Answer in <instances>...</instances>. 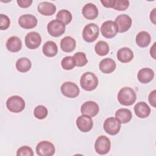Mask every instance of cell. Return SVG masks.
I'll list each match as a JSON object with an SVG mask.
<instances>
[{
    "instance_id": "cell-40",
    "label": "cell",
    "mask_w": 156,
    "mask_h": 156,
    "mask_svg": "<svg viewBox=\"0 0 156 156\" xmlns=\"http://www.w3.org/2000/svg\"><path fill=\"white\" fill-rule=\"evenodd\" d=\"M150 54L154 59H155V43H154L153 46L150 49Z\"/></svg>"
},
{
    "instance_id": "cell-39",
    "label": "cell",
    "mask_w": 156,
    "mask_h": 156,
    "mask_svg": "<svg viewBox=\"0 0 156 156\" xmlns=\"http://www.w3.org/2000/svg\"><path fill=\"white\" fill-rule=\"evenodd\" d=\"M155 10L156 9H154L152 10V11L151 12V14H150V19H151V21L155 24Z\"/></svg>"
},
{
    "instance_id": "cell-29",
    "label": "cell",
    "mask_w": 156,
    "mask_h": 156,
    "mask_svg": "<svg viewBox=\"0 0 156 156\" xmlns=\"http://www.w3.org/2000/svg\"><path fill=\"white\" fill-rule=\"evenodd\" d=\"M96 53L99 56H104L109 52V46L106 41H99L94 46Z\"/></svg>"
},
{
    "instance_id": "cell-16",
    "label": "cell",
    "mask_w": 156,
    "mask_h": 156,
    "mask_svg": "<svg viewBox=\"0 0 156 156\" xmlns=\"http://www.w3.org/2000/svg\"><path fill=\"white\" fill-rule=\"evenodd\" d=\"M82 13L86 19L92 20L97 18L99 14V11L96 5L92 3H88L83 6Z\"/></svg>"
},
{
    "instance_id": "cell-25",
    "label": "cell",
    "mask_w": 156,
    "mask_h": 156,
    "mask_svg": "<svg viewBox=\"0 0 156 156\" xmlns=\"http://www.w3.org/2000/svg\"><path fill=\"white\" fill-rule=\"evenodd\" d=\"M43 53L48 57H52L57 55L58 52V48L55 42L53 41H48L44 43L43 48Z\"/></svg>"
},
{
    "instance_id": "cell-15",
    "label": "cell",
    "mask_w": 156,
    "mask_h": 156,
    "mask_svg": "<svg viewBox=\"0 0 156 156\" xmlns=\"http://www.w3.org/2000/svg\"><path fill=\"white\" fill-rule=\"evenodd\" d=\"M37 18L30 14L23 15L20 16L18 19L19 25L24 29H30L34 28L37 24Z\"/></svg>"
},
{
    "instance_id": "cell-8",
    "label": "cell",
    "mask_w": 156,
    "mask_h": 156,
    "mask_svg": "<svg viewBox=\"0 0 156 156\" xmlns=\"http://www.w3.org/2000/svg\"><path fill=\"white\" fill-rule=\"evenodd\" d=\"M102 35L106 38H112L116 36L118 32V27L113 21H106L104 22L101 27Z\"/></svg>"
},
{
    "instance_id": "cell-22",
    "label": "cell",
    "mask_w": 156,
    "mask_h": 156,
    "mask_svg": "<svg viewBox=\"0 0 156 156\" xmlns=\"http://www.w3.org/2000/svg\"><path fill=\"white\" fill-rule=\"evenodd\" d=\"M116 55L118 60L124 63L130 62L133 58V51L127 47L119 49L117 52Z\"/></svg>"
},
{
    "instance_id": "cell-37",
    "label": "cell",
    "mask_w": 156,
    "mask_h": 156,
    "mask_svg": "<svg viewBox=\"0 0 156 156\" xmlns=\"http://www.w3.org/2000/svg\"><path fill=\"white\" fill-rule=\"evenodd\" d=\"M18 5L21 8L29 7L32 3V0H17Z\"/></svg>"
},
{
    "instance_id": "cell-36",
    "label": "cell",
    "mask_w": 156,
    "mask_h": 156,
    "mask_svg": "<svg viewBox=\"0 0 156 156\" xmlns=\"http://www.w3.org/2000/svg\"><path fill=\"white\" fill-rule=\"evenodd\" d=\"M155 97H156V90H154L153 91H152L149 93V98H148V100H149V102L150 104L154 107H156V105H155V103H156Z\"/></svg>"
},
{
    "instance_id": "cell-28",
    "label": "cell",
    "mask_w": 156,
    "mask_h": 156,
    "mask_svg": "<svg viewBox=\"0 0 156 156\" xmlns=\"http://www.w3.org/2000/svg\"><path fill=\"white\" fill-rule=\"evenodd\" d=\"M56 18L57 20L62 22L65 25H66L71 21L73 16L69 11L66 9H63L57 13Z\"/></svg>"
},
{
    "instance_id": "cell-30",
    "label": "cell",
    "mask_w": 156,
    "mask_h": 156,
    "mask_svg": "<svg viewBox=\"0 0 156 156\" xmlns=\"http://www.w3.org/2000/svg\"><path fill=\"white\" fill-rule=\"evenodd\" d=\"M73 58L76 62V66L78 67L84 66L88 63V60L85 53L82 52H77L74 54Z\"/></svg>"
},
{
    "instance_id": "cell-26",
    "label": "cell",
    "mask_w": 156,
    "mask_h": 156,
    "mask_svg": "<svg viewBox=\"0 0 156 156\" xmlns=\"http://www.w3.org/2000/svg\"><path fill=\"white\" fill-rule=\"evenodd\" d=\"M151 37L146 31H141L136 36L135 41L136 44L141 48L147 47L151 43Z\"/></svg>"
},
{
    "instance_id": "cell-34",
    "label": "cell",
    "mask_w": 156,
    "mask_h": 156,
    "mask_svg": "<svg viewBox=\"0 0 156 156\" xmlns=\"http://www.w3.org/2000/svg\"><path fill=\"white\" fill-rule=\"evenodd\" d=\"M16 155L18 156H33L34 152L31 147L27 146H23L20 147L16 152Z\"/></svg>"
},
{
    "instance_id": "cell-13",
    "label": "cell",
    "mask_w": 156,
    "mask_h": 156,
    "mask_svg": "<svg viewBox=\"0 0 156 156\" xmlns=\"http://www.w3.org/2000/svg\"><path fill=\"white\" fill-rule=\"evenodd\" d=\"M41 43V37L37 32H30L25 37V44L30 49H35L38 48Z\"/></svg>"
},
{
    "instance_id": "cell-23",
    "label": "cell",
    "mask_w": 156,
    "mask_h": 156,
    "mask_svg": "<svg viewBox=\"0 0 156 156\" xmlns=\"http://www.w3.org/2000/svg\"><path fill=\"white\" fill-rule=\"evenodd\" d=\"M76 46V40L70 36H66L60 41V48L63 52H71L75 49Z\"/></svg>"
},
{
    "instance_id": "cell-11",
    "label": "cell",
    "mask_w": 156,
    "mask_h": 156,
    "mask_svg": "<svg viewBox=\"0 0 156 156\" xmlns=\"http://www.w3.org/2000/svg\"><path fill=\"white\" fill-rule=\"evenodd\" d=\"M115 23L118 27V32L122 33L127 31L130 28L132 21L129 15L121 14L115 18Z\"/></svg>"
},
{
    "instance_id": "cell-17",
    "label": "cell",
    "mask_w": 156,
    "mask_h": 156,
    "mask_svg": "<svg viewBox=\"0 0 156 156\" xmlns=\"http://www.w3.org/2000/svg\"><path fill=\"white\" fill-rule=\"evenodd\" d=\"M115 62L110 58H105L102 59L99 64L100 71L104 74H110L116 69Z\"/></svg>"
},
{
    "instance_id": "cell-6",
    "label": "cell",
    "mask_w": 156,
    "mask_h": 156,
    "mask_svg": "<svg viewBox=\"0 0 156 156\" xmlns=\"http://www.w3.org/2000/svg\"><path fill=\"white\" fill-rule=\"evenodd\" d=\"M47 30L50 35L58 37L65 33V25L57 20H54L48 24Z\"/></svg>"
},
{
    "instance_id": "cell-19",
    "label": "cell",
    "mask_w": 156,
    "mask_h": 156,
    "mask_svg": "<svg viewBox=\"0 0 156 156\" xmlns=\"http://www.w3.org/2000/svg\"><path fill=\"white\" fill-rule=\"evenodd\" d=\"M37 10L40 13L45 16H51L55 13L56 11L55 5L49 2H41L37 6Z\"/></svg>"
},
{
    "instance_id": "cell-9",
    "label": "cell",
    "mask_w": 156,
    "mask_h": 156,
    "mask_svg": "<svg viewBox=\"0 0 156 156\" xmlns=\"http://www.w3.org/2000/svg\"><path fill=\"white\" fill-rule=\"evenodd\" d=\"M36 152L40 156H52L55 153V146L50 141H42L37 144Z\"/></svg>"
},
{
    "instance_id": "cell-24",
    "label": "cell",
    "mask_w": 156,
    "mask_h": 156,
    "mask_svg": "<svg viewBox=\"0 0 156 156\" xmlns=\"http://www.w3.org/2000/svg\"><path fill=\"white\" fill-rule=\"evenodd\" d=\"M132 118V114L130 110L127 108L118 109L115 113V118L117 119L121 123H128Z\"/></svg>"
},
{
    "instance_id": "cell-1",
    "label": "cell",
    "mask_w": 156,
    "mask_h": 156,
    "mask_svg": "<svg viewBox=\"0 0 156 156\" xmlns=\"http://www.w3.org/2000/svg\"><path fill=\"white\" fill-rule=\"evenodd\" d=\"M136 99V93L130 87L122 88L118 94V102L122 105H131L135 103Z\"/></svg>"
},
{
    "instance_id": "cell-18",
    "label": "cell",
    "mask_w": 156,
    "mask_h": 156,
    "mask_svg": "<svg viewBox=\"0 0 156 156\" xmlns=\"http://www.w3.org/2000/svg\"><path fill=\"white\" fill-rule=\"evenodd\" d=\"M154 77V71L149 68H143L139 70L137 74V78L139 82L142 83L150 82Z\"/></svg>"
},
{
    "instance_id": "cell-10",
    "label": "cell",
    "mask_w": 156,
    "mask_h": 156,
    "mask_svg": "<svg viewBox=\"0 0 156 156\" xmlns=\"http://www.w3.org/2000/svg\"><path fill=\"white\" fill-rule=\"evenodd\" d=\"M60 90L62 93L66 97L69 98H74L79 94V88L74 82H65L61 87Z\"/></svg>"
},
{
    "instance_id": "cell-5",
    "label": "cell",
    "mask_w": 156,
    "mask_h": 156,
    "mask_svg": "<svg viewBox=\"0 0 156 156\" xmlns=\"http://www.w3.org/2000/svg\"><path fill=\"white\" fill-rule=\"evenodd\" d=\"M111 147V142L110 139L104 135L99 136L94 143V149L96 152L100 155L107 154Z\"/></svg>"
},
{
    "instance_id": "cell-20",
    "label": "cell",
    "mask_w": 156,
    "mask_h": 156,
    "mask_svg": "<svg viewBox=\"0 0 156 156\" xmlns=\"http://www.w3.org/2000/svg\"><path fill=\"white\" fill-rule=\"evenodd\" d=\"M22 41L16 36H12L8 38L6 42V48L12 52H17L21 49Z\"/></svg>"
},
{
    "instance_id": "cell-12",
    "label": "cell",
    "mask_w": 156,
    "mask_h": 156,
    "mask_svg": "<svg viewBox=\"0 0 156 156\" xmlns=\"http://www.w3.org/2000/svg\"><path fill=\"white\" fill-rule=\"evenodd\" d=\"M76 125L77 128L81 132H88L91 130L93 126V122L91 117L86 115H82L77 118Z\"/></svg>"
},
{
    "instance_id": "cell-31",
    "label": "cell",
    "mask_w": 156,
    "mask_h": 156,
    "mask_svg": "<svg viewBox=\"0 0 156 156\" xmlns=\"http://www.w3.org/2000/svg\"><path fill=\"white\" fill-rule=\"evenodd\" d=\"M61 66L65 70H71L76 66L75 60L72 56H66L61 61Z\"/></svg>"
},
{
    "instance_id": "cell-35",
    "label": "cell",
    "mask_w": 156,
    "mask_h": 156,
    "mask_svg": "<svg viewBox=\"0 0 156 156\" xmlns=\"http://www.w3.org/2000/svg\"><path fill=\"white\" fill-rule=\"evenodd\" d=\"M0 28L1 30H6L9 28L10 24L9 18L4 14L0 15Z\"/></svg>"
},
{
    "instance_id": "cell-4",
    "label": "cell",
    "mask_w": 156,
    "mask_h": 156,
    "mask_svg": "<svg viewBox=\"0 0 156 156\" xmlns=\"http://www.w3.org/2000/svg\"><path fill=\"white\" fill-rule=\"evenodd\" d=\"M99 29L97 24L90 23L86 25L82 31L83 39L88 42L91 43L94 41L99 36Z\"/></svg>"
},
{
    "instance_id": "cell-2",
    "label": "cell",
    "mask_w": 156,
    "mask_h": 156,
    "mask_svg": "<svg viewBox=\"0 0 156 156\" xmlns=\"http://www.w3.org/2000/svg\"><path fill=\"white\" fill-rule=\"evenodd\" d=\"M81 87L86 91H92L94 90L98 85V79L97 76L91 72L83 73L80 79Z\"/></svg>"
},
{
    "instance_id": "cell-7",
    "label": "cell",
    "mask_w": 156,
    "mask_h": 156,
    "mask_svg": "<svg viewBox=\"0 0 156 156\" xmlns=\"http://www.w3.org/2000/svg\"><path fill=\"white\" fill-rule=\"evenodd\" d=\"M121 122L114 117L107 118L104 122V129L106 133L110 135H116L120 130Z\"/></svg>"
},
{
    "instance_id": "cell-3",
    "label": "cell",
    "mask_w": 156,
    "mask_h": 156,
    "mask_svg": "<svg viewBox=\"0 0 156 156\" xmlns=\"http://www.w3.org/2000/svg\"><path fill=\"white\" fill-rule=\"evenodd\" d=\"M25 101L20 96L15 95L9 98L6 101L7 109L12 113H20L25 108Z\"/></svg>"
},
{
    "instance_id": "cell-38",
    "label": "cell",
    "mask_w": 156,
    "mask_h": 156,
    "mask_svg": "<svg viewBox=\"0 0 156 156\" xmlns=\"http://www.w3.org/2000/svg\"><path fill=\"white\" fill-rule=\"evenodd\" d=\"M101 4L107 8H112L113 0H101Z\"/></svg>"
},
{
    "instance_id": "cell-32",
    "label": "cell",
    "mask_w": 156,
    "mask_h": 156,
    "mask_svg": "<svg viewBox=\"0 0 156 156\" xmlns=\"http://www.w3.org/2000/svg\"><path fill=\"white\" fill-rule=\"evenodd\" d=\"M48 113V109L44 105H40L37 106L34 111V116L38 119H44Z\"/></svg>"
},
{
    "instance_id": "cell-14",
    "label": "cell",
    "mask_w": 156,
    "mask_h": 156,
    "mask_svg": "<svg viewBox=\"0 0 156 156\" xmlns=\"http://www.w3.org/2000/svg\"><path fill=\"white\" fill-rule=\"evenodd\" d=\"M99 107L98 104L91 101L84 102L80 108V112L82 115H86L90 117L95 116L99 112Z\"/></svg>"
},
{
    "instance_id": "cell-21",
    "label": "cell",
    "mask_w": 156,
    "mask_h": 156,
    "mask_svg": "<svg viewBox=\"0 0 156 156\" xmlns=\"http://www.w3.org/2000/svg\"><path fill=\"white\" fill-rule=\"evenodd\" d=\"M135 115L140 118H147L151 113V108L144 102H139L134 107Z\"/></svg>"
},
{
    "instance_id": "cell-27",
    "label": "cell",
    "mask_w": 156,
    "mask_h": 156,
    "mask_svg": "<svg viewBox=\"0 0 156 156\" xmlns=\"http://www.w3.org/2000/svg\"><path fill=\"white\" fill-rule=\"evenodd\" d=\"M32 66L30 60L26 57L19 58L16 62V68L20 73H26L29 71Z\"/></svg>"
},
{
    "instance_id": "cell-33",
    "label": "cell",
    "mask_w": 156,
    "mask_h": 156,
    "mask_svg": "<svg viewBox=\"0 0 156 156\" xmlns=\"http://www.w3.org/2000/svg\"><path fill=\"white\" fill-rule=\"evenodd\" d=\"M129 5V1L127 0H113L112 8L118 11L126 10Z\"/></svg>"
}]
</instances>
